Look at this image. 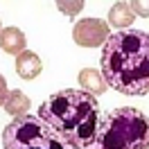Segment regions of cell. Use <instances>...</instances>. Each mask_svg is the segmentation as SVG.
<instances>
[{
    "label": "cell",
    "mask_w": 149,
    "mask_h": 149,
    "mask_svg": "<svg viewBox=\"0 0 149 149\" xmlns=\"http://www.w3.org/2000/svg\"><path fill=\"white\" fill-rule=\"evenodd\" d=\"M102 77L106 86L122 95L149 93V34L129 27L118 29L102 45Z\"/></svg>",
    "instance_id": "cell-1"
},
{
    "label": "cell",
    "mask_w": 149,
    "mask_h": 149,
    "mask_svg": "<svg viewBox=\"0 0 149 149\" xmlns=\"http://www.w3.org/2000/svg\"><path fill=\"white\" fill-rule=\"evenodd\" d=\"M38 118L70 149H88L95 145L102 111L95 95L65 88L38 106Z\"/></svg>",
    "instance_id": "cell-2"
},
{
    "label": "cell",
    "mask_w": 149,
    "mask_h": 149,
    "mask_svg": "<svg viewBox=\"0 0 149 149\" xmlns=\"http://www.w3.org/2000/svg\"><path fill=\"white\" fill-rule=\"evenodd\" d=\"M95 149H149V115L133 106L102 113Z\"/></svg>",
    "instance_id": "cell-3"
},
{
    "label": "cell",
    "mask_w": 149,
    "mask_h": 149,
    "mask_svg": "<svg viewBox=\"0 0 149 149\" xmlns=\"http://www.w3.org/2000/svg\"><path fill=\"white\" fill-rule=\"evenodd\" d=\"M2 149H70L38 115H18L2 129Z\"/></svg>",
    "instance_id": "cell-4"
},
{
    "label": "cell",
    "mask_w": 149,
    "mask_h": 149,
    "mask_svg": "<svg viewBox=\"0 0 149 149\" xmlns=\"http://www.w3.org/2000/svg\"><path fill=\"white\" fill-rule=\"evenodd\" d=\"M111 36L109 25L102 18H84L72 27V38L81 47H100Z\"/></svg>",
    "instance_id": "cell-5"
},
{
    "label": "cell",
    "mask_w": 149,
    "mask_h": 149,
    "mask_svg": "<svg viewBox=\"0 0 149 149\" xmlns=\"http://www.w3.org/2000/svg\"><path fill=\"white\" fill-rule=\"evenodd\" d=\"M41 70H43V61H41V56L36 52L25 50L23 54L16 56V72H18L20 79L32 81V79H36L38 74H41Z\"/></svg>",
    "instance_id": "cell-6"
},
{
    "label": "cell",
    "mask_w": 149,
    "mask_h": 149,
    "mask_svg": "<svg viewBox=\"0 0 149 149\" xmlns=\"http://www.w3.org/2000/svg\"><path fill=\"white\" fill-rule=\"evenodd\" d=\"M25 45H27V38H25V34L18 27H5L0 32V47H2V52L18 56L25 52Z\"/></svg>",
    "instance_id": "cell-7"
},
{
    "label": "cell",
    "mask_w": 149,
    "mask_h": 149,
    "mask_svg": "<svg viewBox=\"0 0 149 149\" xmlns=\"http://www.w3.org/2000/svg\"><path fill=\"white\" fill-rule=\"evenodd\" d=\"M133 18H136V14L131 11L129 2H115L109 11V23L120 29H129L133 25Z\"/></svg>",
    "instance_id": "cell-8"
},
{
    "label": "cell",
    "mask_w": 149,
    "mask_h": 149,
    "mask_svg": "<svg viewBox=\"0 0 149 149\" xmlns=\"http://www.w3.org/2000/svg\"><path fill=\"white\" fill-rule=\"evenodd\" d=\"M79 84H81V88H84L86 93H91V95H102L106 91L104 77L97 70H93V68H84L79 72Z\"/></svg>",
    "instance_id": "cell-9"
},
{
    "label": "cell",
    "mask_w": 149,
    "mask_h": 149,
    "mask_svg": "<svg viewBox=\"0 0 149 149\" xmlns=\"http://www.w3.org/2000/svg\"><path fill=\"white\" fill-rule=\"evenodd\" d=\"M29 106H32V102H29V97L23 91H9L7 100H5V111L9 113V115H14V118L27 115Z\"/></svg>",
    "instance_id": "cell-10"
},
{
    "label": "cell",
    "mask_w": 149,
    "mask_h": 149,
    "mask_svg": "<svg viewBox=\"0 0 149 149\" xmlns=\"http://www.w3.org/2000/svg\"><path fill=\"white\" fill-rule=\"evenodd\" d=\"M56 7L63 11V14H68V16H74V14H79V11L84 9V2L81 0H77V2H56Z\"/></svg>",
    "instance_id": "cell-11"
},
{
    "label": "cell",
    "mask_w": 149,
    "mask_h": 149,
    "mask_svg": "<svg viewBox=\"0 0 149 149\" xmlns=\"http://www.w3.org/2000/svg\"><path fill=\"white\" fill-rule=\"evenodd\" d=\"M129 7H131V11H133V14H138V16H145V18L149 16V2H142V0H131Z\"/></svg>",
    "instance_id": "cell-12"
},
{
    "label": "cell",
    "mask_w": 149,
    "mask_h": 149,
    "mask_svg": "<svg viewBox=\"0 0 149 149\" xmlns=\"http://www.w3.org/2000/svg\"><path fill=\"white\" fill-rule=\"evenodd\" d=\"M9 95V88H7V79L0 74V106H5V100Z\"/></svg>",
    "instance_id": "cell-13"
}]
</instances>
